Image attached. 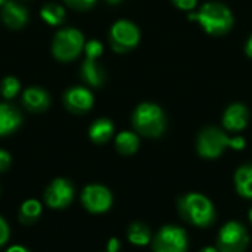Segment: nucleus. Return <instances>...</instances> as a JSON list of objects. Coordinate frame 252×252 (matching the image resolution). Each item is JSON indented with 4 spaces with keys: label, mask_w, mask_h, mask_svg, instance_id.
Returning <instances> with one entry per match:
<instances>
[{
    "label": "nucleus",
    "mask_w": 252,
    "mask_h": 252,
    "mask_svg": "<svg viewBox=\"0 0 252 252\" xmlns=\"http://www.w3.org/2000/svg\"><path fill=\"white\" fill-rule=\"evenodd\" d=\"M127 239L136 247H146L152 242V232L148 224L142 221H134L127 229Z\"/></svg>",
    "instance_id": "obj_19"
},
{
    "label": "nucleus",
    "mask_w": 252,
    "mask_h": 252,
    "mask_svg": "<svg viewBox=\"0 0 252 252\" xmlns=\"http://www.w3.org/2000/svg\"><path fill=\"white\" fill-rule=\"evenodd\" d=\"M21 90V84L19 81L15 78V77H6L3 81H1V86H0V92L3 94V97L6 99H12L15 97Z\"/></svg>",
    "instance_id": "obj_23"
},
{
    "label": "nucleus",
    "mask_w": 252,
    "mask_h": 252,
    "mask_svg": "<svg viewBox=\"0 0 252 252\" xmlns=\"http://www.w3.org/2000/svg\"><path fill=\"white\" fill-rule=\"evenodd\" d=\"M235 189L241 198L252 199V164H244L236 170Z\"/></svg>",
    "instance_id": "obj_17"
},
{
    "label": "nucleus",
    "mask_w": 252,
    "mask_h": 252,
    "mask_svg": "<svg viewBox=\"0 0 252 252\" xmlns=\"http://www.w3.org/2000/svg\"><path fill=\"white\" fill-rule=\"evenodd\" d=\"M199 252H219V250H217V247H205Z\"/></svg>",
    "instance_id": "obj_32"
},
{
    "label": "nucleus",
    "mask_w": 252,
    "mask_h": 252,
    "mask_svg": "<svg viewBox=\"0 0 252 252\" xmlns=\"http://www.w3.org/2000/svg\"><path fill=\"white\" fill-rule=\"evenodd\" d=\"M81 78L93 87H100L105 83L106 74H105L103 68L97 63V58L86 56V59L81 65Z\"/></svg>",
    "instance_id": "obj_15"
},
{
    "label": "nucleus",
    "mask_w": 252,
    "mask_h": 252,
    "mask_svg": "<svg viewBox=\"0 0 252 252\" xmlns=\"http://www.w3.org/2000/svg\"><path fill=\"white\" fill-rule=\"evenodd\" d=\"M22 123L18 109L7 103H0V136H7L13 133Z\"/></svg>",
    "instance_id": "obj_16"
},
{
    "label": "nucleus",
    "mask_w": 252,
    "mask_h": 252,
    "mask_svg": "<svg viewBox=\"0 0 252 252\" xmlns=\"http://www.w3.org/2000/svg\"><path fill=\"white\" fill-rule=\"evenodd\" d=\"M171 3L180 10H192L196 6V0H171Z\"/></svg>",
    "instance_id": "obj_28"
},
{
    "label": "nucleus",
    "mask_w": 252,
    "mask_h": 252,
    "mask_svg": "<svg viewBox=\"0 0 252 252\" xmlns=\"http://www.w3.org/2000/svg\"><path fill=\"white\" fill-rule=\"evenodd\" d=\"M114 134V124L108 118H99L96 120L90 128H89V137L92 142L96 145H103L106 143Z\"/></svg>",
    "instance_id": "obj_18"
},
{
    "label": "nucleus",
    "mask_w": 252,
    "mask_h": 252,
    "mask_svg": "<svg viewBox=\"0 0 252 252\" xmlns=\"http://www.w3.org/2000/svg\"><path fill=\"white\" fill-rule=\"evenodd\" d=\"M140 146V140L139 136L133 131H121L117 137H115V148L121 155H133L139 151Z\"/></svg>",
    "instance_id": "obj_20"
},
{
    "label": "nucleus",
    "mask_w": 252,
    "mask_h": 252,
    "mask_svg": "<svg viewBox=\"0 0 252 252\" xmlns=\"http://www.w3.org/2000/svg\"><path fill=\"white\" fill-rule=\"evenodd\" d=\"M219 252H245L250 245V233L239 221H227L217 235Z\"/></svg>",
    "instance_id": "obj_7"
},
{
    "label": "nucleus",
    "mask_w": 252,
    "mask_h": 252,
    "mask_svg": "<svg viewBox=\"0 0 252 252\" xmlns=\"http://www.w3.org/2000/svg\"><path fill=\"white\" fill-rule=\"evenodd\" d=\"M134 130L149 139H157L164 134L167 128V118L164 111L155 103H140L131 117Z\"/></svg>",
    "instance_id": "obj_4"
},
{
    "label": "nucleus",
    "mask_w": 252,
    "mask_h": 252,
    "mask_svg": "<svg viewBox=\"0 0 252 252\" xmlns=\"http://www.w3.org/2000/svg\"><path fill=\"white\" fill-rule=\"evenodd\" d=\"M84 49V37L75 28H63L56 32L52 52L58 61L69 62L74 61Z\"/></svg>",
    "instance_id": "obj_5"
},
{
    "label": "nucleus",
    "mask_w": 252,
    "mask_h": 252,
    "mask_svg": "<svg viewBox=\"0 0 252 252\" xmlns=\"http://www.w3.org/2000/svg\"><path fill=\"white\" fill-rule=\"evenodd\" d=\"M118 251H120V241H118L117 238L109 239L108 247H106V251L105 252H118Z\"/></svg>",
    "instance_id": "obj_29"
},
{
    "label": "nucleus",
    "mask_w": 252,
    "mask_h": 252,
    "mask_svg": "<svg viewBox=\"0 0 252 252\" xmlns=\"http://www.w3.org/2000/svg\"><path fill=\"white\" fill-rule=\"evenodd\" d=\"M152 252H188L189 238L185 229L167 224L152 236Z\"/></svg>",
    "instance_id": "obj_6"
},
{
    "label": "nucleus",
    "mask_w": 252,
    "mask_h": 252,
    "mask_svg": "<svg viewBox=\"0 0 252 252\" xmlns=\"http://www.w3.org/2000/svg\"><path fill=\"white\" fill-rule=\"evenodd\" d=\"M81 204L89 213L102 214L112 207V193L102 185H89L81 192Z\"/></svg>",
    "instance_id": "obj_9"
},
{
    "label": "nucleus",
    "mask_w": 252,
    "mask_h": 252,
    "mask_svg": "<svg viewBox=\"0 0 252 252\" xmlns=\"http://www.w3.org/2000/svg\"><path fill=\"white\" fill-rule=\"evenodd\" d=\"M40 15L43 21H46L49 25H59L65 19V10L58 3H47L46 6H43Z\"/></svg>",
    "instance_id": "obj_22"
},
{
    "label": "nucleus",
    "mask_w": 252,
    "mask_h": 252,
    "mask_svg": "<svg viewBox=\"0 0 252 252\" xmlns=\"http://www.w3.org/2000/svg\"><path fill=\"white\" fill-rule=\"evenodd\" d=\"M22 103L28 111L41 112L49 108L50 97L46 90H43L40 87H30L22 94Z\"/></svg>",
    "instance_id": "obj_14"
},
{
    "label": "nucleus",
    "mask_w": 252,
    "mask_h": 252,
    "mask_svg": "<svg viewBox=\"0 0 252 252\" xmlns=\"http://www.w3.org/2000/svg\"><path fill=\"white\" fill-rule=\"evenodd\" d=\"M1 18L9 28L18 30L22 28L28 21V12L24 6L18 4L16 1H4Z\"/></svg>",
    "instance_id": "obj_13"
},
{
    "label": "nucleus",
    "mask_w": 252,
    "mask_h": 252,
    "mask_svg": "<svg viewBox=\"0 0 252 252\" xmlns=\"http://www.w3.org/2000/svg\"><path fill=\"white\" fill-rule=\"evenodd\" d=\"M96 1H97V0H65V3H66L69 7L75 9V10H87V9H90Z\"/></svg>",
    "instance_id": "obj_25"
},
{
    "label": "nucleus",
    "mask_w": 252,
    "mask_h": 252,
    "mask_svg": "<svg viewBox=\"0 0 252 252\" xmlns=\"http://www.w3.org/2000/svg\"><path fill=\"white\" fill-rule=\"evenodd\" d=\"M84 52L87 58H100L103 53V46L97 40H90L84 44Z\"/></svg>",
    "instance_id": "obj_24"
},
{
    "label": "nucleus",
    "mask_w": 252,
    "mask_h": 252,
    "mask_svg": "<svg viewBox=\"0 0 252 252\" xmlns=\"http://www.w3.org/2000/svg\"><path fill=\"white\" fill-rule=\"evenodd\" d=\"M109 41L115 52L126 53L139 44L140 31L133 22L121 19L112 25V28L109 31Z\"/></svg>",
    "instance_id": "obj_8"
},
{
    "label": "nucleus",
    "mask_w": 252,
    "mask_h": 252,
    "mask_svg": "<svg viewBox=\"0 0 252 252\" xmlns=\"http://www.w3.org/2000/svg\"><path fill=\"white\" fill-rule=\"evenodd\" d=\"M74 186L66 179H55L44 190V202L52 210H63L74 199Z\"/></svg>",
    "instance_id": "obj_10"
},
{
    "label": "nucleus",
    "mask_w": 252,
    "mask_h": 252,
    "mask_svg": "<svg viewBox=\"0 0 252 252\" xmlns=\"http://www.w3.org/2000/svg\"><path fill=\"white\" fill-rule=\"evenodd\" d=\"M4 3V0H0V4H3Z\"/></svg>",
    "instance_id": "obj_35"
},
{
    "label": "nucleus",
    "mask_w": 252,
    "mask_h": 252,
    "mask_svg": "<svg viewBox=\"0 0 252 252\" xmlns=\"http://www.w3.org/2000/svg\"><path fill=\"white\" fill-rule=\"evenodd\" d=\"M65 106L74 114H84L93 106V94L84 87H72L63 96Z\"/></svg>",
    "instance_id": "obj_11"
},
{
    "label": "nucleus",
    "mask_w": 252,
    "mask_h": 252,
    "mask_svg": "<svg viewBox=\"0 0 252 252\" xmlns=\"http://www.w3.org/2000/svg\"><path fill=\"white\" fill-rule=\"evenodd\" d=\"M250 221H251V224H252V208H251V211H250Z\"/></svg>",
    "instance_id": "obj_34"
},
{
    "label": "nucleus",
    "mask_w": 252,
    "mask_h": 252,
    "mask_svg": "<svg viewBox=\"0 0 252 252\" xmlns=\"http://www.w3.org/2000/svg\"><path fill=\"white\" fill-rule=\"evenodd\" d=\"M245 53H247L248 58H251L252 59V34L250 35V38H248V41H247V44H245Z\"/></svg>",
    "instance_id": "obj_30"
},
{
    "label": "nucleus",
    "mask_w": 252,
    "mask_h": 252,
    "mask_svg": "<svg viewBox=\"0 0 252 252\" xmlns=\"http://www.w3.org/2000/svg\"><path fill=\"white\" fill-rule=\"evenodd\" d=\"M188 18L190 21H196L207 34L214 37H221L227 34L235 24L232 10L220 1H208L202 4L199 12H189Z\"/></svg>",
    "instance_id": "obj_2"
},
{
    "label": "nucleus",
    "mask_w": 252,
    "mask_h": 252,
    "mask_svg": "<svg viewBox=\"0 0 252 252\" xmlns=\"http://www.w3.org/2000/svg\"><path fill=\"white\" fill-rule=\"evenodd\" d=\"M6 252H30L25 247H21V245H13L10 248H7Z\"/></svg>",
    "instance_id": "obj_31"
},
{
    "label": "nucleus",
    "mask_w": 252,
    "mask_h": 252,
    "mask_svg": "<svg viewBox=\"0 0 252 252\" xmlns=\"http://www.w3.org/2000/svg\"><path fill=\"white\" fill-rule=\"evenodd\" d=\"M41 211H43V207H41V204L38 201H35V199H27L21 205V208H19L18 219H19V221L22 224L30 226V224L35 223L40 219Z\"/></svg>",
    "instance_id": "obj_21"
},
{
    "label": "nucleus",
    "mask_w": 252,
    "mask_h": 252,
    "mask_svg": "<svg viewBox=\"0 0 252 252\" xmlns=\"http://www.w3.org/2000/svg\"><path fill=\"white\" fill-rule=\"evenodd\" d=\"M245 145L244 137H229L227 133L219 127H205L196 137V152L205 159H216L221 157L227 148L242 151Z\"/></svg>",
    "instance_id": "obj_3"
},
{
    "label": "nucleus",
    "mask_w": 252,
    "mask_h": 252,
    "mask_svg": "<svg viewBox=\"0 0 252 252\" xmlns=\"http://www.w3.org/2000/svg\"><path fill=\"white\" fill-rule=\"evenodd\" d=\"M9 236H10V229L6 220L0 216V247H3L9 241Z\"/></svg>",
    "instance_id": "obj_26"
},
{
    "label": "nucleus",
    "mask_w": 252,
    "mask_h": 252,
    "mask_svg": "<svg viewBox=\"0 0 252 252\" xmlns=\"http://www.w3.org/2000/svg\"><path fill=\"white\" fill-rule=\"evenodd\" d=\"M177 211L180 217L196 227H211L217 220V211L214 204L202 193L190 192L177 199Z\"/></svg>",
    "instance_id": "obj_1"
},
{
    "label": "nucleus",
    "mask_w": 252,
    "mask_h": 252,
    "mask_svg": "<svg viewBox=\"0 0 252 252\" xmlns=\"http://www.w3.org/2000/svg\"><path fill=\"white\" fill-rule=\"evenodd\" d=\"M250 123V111L242 103H232L223 114V127L227 131H242Z\"/></svg>",
    "instance_id": "obj_12"
},
{
    "label": "nucleus",
    "mask_w": 252,
    "mask_h": 252,
    "mask_svg": "<svg viewBox=\"0 0 252 252\" xmlns=\"http://www.w3.org/2000/svg\"><path fill=\"white\" fill-rule=\"evenodd\" d=\"M106 1H108L109 4H120L123 0H106Z\"/></svg>",
    "instance_id": "obj_33"
},
{
    "label": "nucleus",
    "mask_w": 252,
    "mask_h": 252,
    "mask_svg": "<svg viewBox=\"0 0 252 252\" xmlns=\"http://www.w3.org/2000/svg\"><path fill=\"white\" fill-rule=\"evenodd\" d=\"M12 164V158H10V154L4 149H0V173H4L9 170Z\"/></svg>",
    "instance_id": "obj_27"
}]
</instances>
